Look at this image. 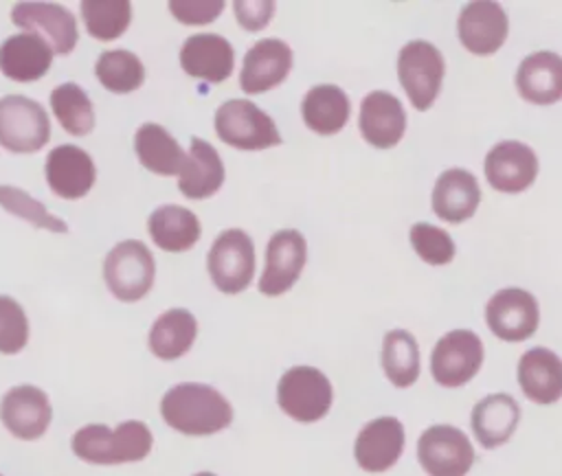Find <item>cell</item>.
<instances>
[{
  "mask_svg": "<svg viewBox=\"0 0 562 476\" xmlns=\"http://www.w3.org/2000/svg\"><path fill=\"white\" fill-rule=\"evenodd\" d=\"M292 68V48L277 37L259 39L248 48L239 72V86L246 94H259L279 86Z\"/></svg>",
  "mask_w": 562,
  "mask_h": 476,
  "instance_id": "obj_19",
  "label": "cell"
},
{
  "mask_svg": "<svg viewBox=\"0 0 562 476\" xmlns=\"http://www.w3.org/2000/svg\"><path fill=\"white\" fill-rule=\"evenodd\" d=\"M215 132L226 145L246 151H257L281 143L274 121L246 99H231L217 107Z\"/></svg>",
  "mask_w": 562,
  "mask_h": 476,
  "instance_id": "obj_5",
  "label": "cell"
},
{
  "mask_svg": "<svg viewBox=\"0 0 562 476\" xmlns=\"http://www.w3.org/2000/svg\"><path fill=\"white\" fill-rule=\"evenodd\" d=\"M147 230L154 243L167 252H184L200 239V222L195 213L178 204L158 206L147 219Z\"/></svg>",
  "mask_w": 562,
  "mask_h": 476,
  "instance_id": "obj_30",
  "label": "cell"
},
{
  "mask_svg": "<svg viewBox=\"0 0 562 476\" xmlns=\"http://www.w3.org/2000/svg\"><path fill=\"white\" fill-rule=\"evenodd\" d=\"M198 320L189 309H167L162 311L149 329V351L160 360L182 358L195 342Z\"/></svg>",
  "mask_w": 562,
  "mask_h": 476,
  "instance_id": "obj_29",
  "label": "cell"
},
{
  "mask_svg": "<svg viewBox=\"0 0 562 476\" xmlns=\"http://www.w3.org/2000/svg\"><path fill=\"white\" fill-rule=\"evenodd\" d=\"M224 9L222 0H171L169 11L184 24H209Z\"/></svg>",
  "mask_w": 562,
  "mask_h": 476,
  "instance_id": "obj_39",
  "label": "cell"
},
{
  "mask_svg": "<svg viewBox=\"0 0 562 476\" xmlns=\"http://www.w3.org/2000/svg\"><path fill=\"white\" fill-rule=\"evenodd\" d=\"M485 322L496 338L505 342H522L538 329V301L522 287H503L490 296L485 305Z\"/></svg>",
  "mask_w": 562,
  "mask_h": 476,
  "instance_id": "obj_11",
  "label": "cell"
},
{
  "mask_svg": "<svg viewBox=\"0 0 562 476\" xmlns=\"http://www.w3.org/2000/svg\"><path fill=\"white\" fill-rule=\"evenodd\" d=\"M53 61L50 46L31 33H18L0 44V70L4 77L31 83L42 79Z\"/></svg>",
  "mask_w": 562,
  "mask_h": 476,
  "instance_id": "obj_26",
  "label": "cell"
},
{
  "mask_svg": "<svg viewBox=\"0 0 562 476\" xmlns=\"http://www.w3.org/2000/svg\"><path fill=\"white\" fill-rule=\"evenodd\" d=\"M358 127L369 145L378 149L395 147L406 132V112L402 101L386 90L369 92L360 103Z\"/></svg>",
  "mask_w": 562,
  "mask_h": 476,
  "instance_id": "obj_18",
  "label": "cell"
},
{
  "mask_svg": "<svg viewBox=\"0 0 562 476\" xmlns=\"http://www.w3.org/2000/svg\"><path fill=\"white\" fill-rule=\"evenodd\" d=\"M509 22L498 2L474 0L468 2L457 20V35L463 48L472 55H494L507 39Z\"/></svg>",
  "mask_w": 562,
  "mask_h": 476,
  "instance_id": "obj_14",
  "label": "cell"
},
{
  "mask_svg": "<svg viewBox=\"0 0 562 476\" xmlns=\"http://www.w3.org/2000/svg\"><path fill=\"white\" fill-rule=\"evenodd\" d=\"M0 206L4 211L26 219L29 224H33L37 228H46V230H53V233H66L68 230L64 219L50 215L42 202H37L35 197H31L29 193H24L18 186L0 184Z\"/></svg>",
  "mask_w": 562,
  "mask_h": 476,
  "instance_id": "obj_36",
  "label": "cell"
},
{
  "mask_svg": "<svg viewBox=\"0 0 562 476\" xmlns=\"http://www.w3.org/2000/svg\"><path fill=\"white\" fill-rule=\"evenodd\" d=\"M151 445L154 434L138 419L123 421L116 428L105 423H88L79 428L70 439L75 456L92 465L136 463L149 456Z\"/></svg>",
  "mask_w": 562,
  "mask_h": 476,
  "instance_id": "obj_2",
  "label": "cell"
},
{
  "mask_svg": "<svg viewBox=\"0 0 562 476\" xmlns=\"http://www.w3.org/2000/svg\"><path fill=\"white\" fill-rule=\"evenodd\" d=\"M134 149L140 165L158 175L180 173L187 154L178 140L158 123H143L134 134Z\"/></svg>",
  "mask_w": 562,
  "mask_h": 476,
  "instance_id": "obj_31",
  "label": "cell"
},
{
  "mask_svg": "<svg viewBox=\"0 0 562 476\" xmlns=\"http://www.w3.org/2000/svg\"><path fill=\"white\" fill-rule=\"evenodd\" d=\"M518 94L536 105H551L562 99V57L551 50L527 55L516 70Z\"/></svg>",
  "mask_w": 562,
  "mask_h": 476,
  "instance_id": "obj_25",
  "label": "cell"
},
{
  "mask_svg": "<svg viewBox=\"0 0 562 476\" xmlns=\"http://www.w3.org/2000/svg\"><path fill=\"white\" fill-rule=\"evenodd\" d=\"M411 246L417 252V257L430 265H446L452 261L457 248L452 237L428 222H417L411 226Z\"/></svg>",
  "mask_w": 562,
  "mask_h": 476,
  "instance_id": "obj_37",
  "label": "cell"
},
{
  "mask_svg": "<svg viewBox=\"0 0 562 476\" xmlns=\"http://www.w3.org/2000/svg\"><path fill=\"white\" fill-rule=\"evenodd\" d=\"M29 342V320L22 309V305L0 294V353L2 355H15L20 353Z\"/></svg>",
  "mask_w": 562,
  "mask_h": 476,
  "instance_id": "obj_38",
  "label": "cell"
},
{
  "mask_svg": "<svg viewBox=\"0 0 562 476\" xmlns=\"http://www.w3.org/2000/svg\"><path fill=\"white\" fill-rule=\"evenodd\" d=\"M417 461L428 476H465L474 463V447L463 430L435 423L417 439Z\"/></svg>",
  "mask_w": 562,
  "mask_h": 476,
  "instance_id": "obj_9",
  "label": "cell"
},
{
  "mask_svg": "<svg viewBox=\"0 0 562 476\" xmlns=\"http://www.w3.org/2000/svg\"><path fill=\"white\" fill-rule=\"evenodd\" d=\"M0 476H2V474H0Z\"/></svg>",
  "mask_w": 562,
  "mask_h": 476,
  "instance_id": "obj_42",
  "label": "cell"
},
{
  "mask_svg": "<svg viewBox=\"0 0 562 476\" xmlns=\"http://www.w3.org/2000/svg\"><path fill=\"white\" fill-rule=\"evenodd\" d=\"M50 138V121L44 107L22 94L0 99V145L13 154H33Z\"/></svg>",
  "mask_w": 562,
  "mask_h": 476,
  "instance_id": "obj_7",
  "label": "cell"
},
{
  "mask_svg": "<svg viewBox=\"0 0 562 476\" xmlns=\"http://www.w3.org/2000/svg\"><path fill=\"white\" fill-rule=\"evenodd\" d=\"M44 175L55 195L64 200H79L92 189L97 169L88 151L75 145H59L48 154Z\"/></svg>",
  "mask_w": 562,
  "mask_h": 476,
  "instance_id": "obj_20",
  "label": "cell"
},
{
  "mask_svg": "<svg viewBox=\"0 0 562 476\" xmlns=\"http://www.w3.org/2000/svg\"><path fill=\"white\" fill-rule=\"evenodd\" d=\"M485 178L501 193H520L529 189L538 175L536 151L518 140L496 143L483 162Z\"/></svg>",
  "mask_w": 562,
  "mask_h": 476,
  "instance_id": "obj_17",
  "label": "cell"
},
{
  "mask_svg": "<svg viewBox=\"0 0 562 476\" xmlns=\"http://www.w3.org/2000/svg\"><path fill=\"white\" fill-rule=\"evenodd\" d=\"M518 386L522 395L540 406L562 397V360L547 347H531L518 360Z\"/></svg>",
  "mask_w": 562,
  "mask_h": 476,
  "instance_id": "obj_22",
  "label": "cell"
},
{
  "mask_svg": "<svg viewBox=\"0 0 562 476\" xmlns=\"http://www.w3.org/2000/svg\"><path fill=\"white\" fill-rule=\"evenodd\" d=\"M441 50L426 39H411L397 55V79L415 110H430L443 81Z\"/></svg>",
  "mask_w": 562,
  "mask_h": 476,
  "instance_id": "obj_4",
  "label": "cell"
},
{
  "mask_svg": "<svg viewBox=\"0 0 562 476\" xmlns=\"http://www.w3.org/2000/svg\"><path fill=\"white\" fill-rule=\"evenodd\" d=\"M520 421V406L507 393L485 395L470 415V426L476 441L485 450H494L512 439Z\"/></svg>",
  "mask_w": 562,
  "mask_h": 476,
  "instance_id": "obj_24",
  "label": "cell"
},
{
  "mask_svg": "<svg viewBox=\"0 0 562 476\" xmlns=\"http://www.w3.org/2000/svg\"><path fill=\"white\" fill-rule=\"evenodd\" d=\"M160 417L180 434L209 437L231 426L233 406L209 384L182 382L162 395Z\"/></svg>",
  "mask_w": 562,
  "mask_h": 476,
  "instance_id": "obj_1",
  "label": "cell"
},
{
  "mask_svg": "<svg viewBox=\"0 0 562 476\" xmlns=\"http://www.w3.org/2000/svg\"><path fill=\"white\" fill-rule=\"evenodd\" d=\"M406 434L397 417H375L360 428L353 441V458L360 469L382 474L400 461Z\"/></svg>",
  "mask_w": 562,
  "mask_h": 476,
  "instance_id": "obj_15",
  "label": "cell"
},
{
  "mask_svg": "<svg viewBox=\"0 0 562 476\" xmlns=\"http://www.w3.org/2000/svg\"><path fill=\"white\" fill-rule=\"evenodd\" d=\"M382 371L397 388H408L417 382L422 358L417 340L406 329H391L382 338Z\"/></svg>",
  "mask_w": 562,
  "mask_h": 476,
  "instance_id": "obj_32",
  "label": "cell"
},
{
  "mask_svg": "<svg viewBox=\"0 0 562 476\" xmlns=\"http://www.w3.org/2000/svg\"><path fill=\"white\" fill-rule=\"evenodd\" d=\"M15 26L44 39L53 55H68L77 44L75 15L55 2H18L11 11Z\"/></svg>",
  "mask_w": 562,
  "mask_h": 476,
  "instance_id": "obj_12",
  "label": "cell"
},
{
  "mask_svg": "<svg viewBox=\"0 0 562 476\" xmlns=\"http://www.w3.org/2000/svg\"><path fill=\"white\" fill-rule=\"evenodd\" d=\"M81 18L88 33L101 42L116 39L132 22V4L127 0H83Z\"/></svg>",
  "mask_w": 562,
  "mask_h": 476,
  "instance_id": "obj_35",
  "label": "cell"
},
{
  "mask_svg": "<svg viewBox=\"0 0 562 476\" xmlns=\"http://www.w3.org/2000/svg\"><path fill=\"white\" fill-rule=\"evenodd\" d=\"M301 114L312 132L331 136L347 125L351 103L342 88L334 83H318L305 92L301 101Z\"/></svg>",
  "mask_w": 562,
  "mask_h": 476,
  "instance_id": "obj_28",
  "label": "cell"
},
{
  "mask_svg": "<svg viewBox=\"0 0 562 476\" xmlns=\"http://www.w3.org/2000/svg\"><path fill=\"white\" fill-rule=\"evenodd\" d=\"M154 257L143 241L125 239L116 243L103 263L108 290L125 303L140 301L154 285Z\"/></svg>",
  "mask_w": 562,
  "mask_h": 476,
  "instance_id": "obj_6",
  "label": "cell"
},
{
  "mask_svg": "<svg viewBox=\"0 0 562 476\" xmlns=\"http://www.w3.org/2000/svg\"><path fill=\"white\" fill-rule=\"evenodd\" d=\"M307 259V243L303 235L294 228L279 230L270 237L266 248V268L259 279V292L266 296H279L288 292Z\"/></svg>",
  "mask_w": 562,
  "mask_h": 476,
  "instance_id": "obj_16",
  "label": "cell"
},
{
  "mask_svg": "<svg viewBox=\"0 0 562 476\" xmlns=\"http://www.w3.org/2000/svg\"><path fill=\"white\" fill-rule=\"evenodd\" d=\"M224 184V162L215 147L202 138H193L187 160L178 173V189L189 200H204Z\"/></svg>",
  "mask_w": 562,
  "mask_h": 476,
  "instance_id": "obj_27",
  "label": "cell"
},
{
  "mask_svg": "<svg viewBox=\"0 0 562 476\" xmlns=\"http://www.w3.org/2000/svg\"><path fill=\"white\" fill-rule=\"evenodd\" d=\"M206 263L222 294L244 292L255 276V246L244 230L228 228L215 237Z\"/></svg>",
  "mask_w": 562,
  "mask_h": 476,
  "instance_id": "obj_10",
  "label": "cell"
},
{
  "mask_svg": "<svg viewBox=\"0 0 562 476\" xmlns=\"http://www.w3.org/2000/svg\"><path fill=\"white\" fill-rule=\"evenodd\" d=\"M272 13H274V2H246V0L235 2V15L239 24L248 31H259L261 26H266Z\"/></svg>",
  "mask_w": 562,
  "mask_h": 476,
  "instance_id": "obj_40",
  "label": "cell"
},
{
  "mask_svg": "<svg viewBox=\"0 0 562 476\" xmlns=\"http://www.w3.org/2000/svg\"><path fill=\"white\" fill-rule=\"evenodd\" d=\"M481 202V189L476 178L461 167L439 173L432 186V211L439 219L461 224L470 219Z\"/></svg>",
  "mask_w": 562,
  "mask_h": 476,
  "instance_id": "obj_23",
  "label": "cell"
},
{
  "mask_svg": "<svg viewBox=\"0 0 562 476\" xmlns=\"http://www.w3.org/2000/svg\"><path fill=\"white\" fill-rule=\"evenodd\" d=\"M94 75L105 90L125 94L140 88L145 79V68L134 53L116 48L99 55L94 64Z\"/></svg>",
  "mask_w": 562,
  "mask_h": 476,
  "instance_id": "obj_34",
  "label": "cell"
},
{
  "mask_svg": "<svg viewBox=\"0 0 562 476\" xmlns=\"http://www.w3.org/2000/svg\"><path fill=\"white\" fill-rule=\"evenodd\" d=\"M180 66L191 77L209 83H222L233 72L235 53L226 37L215 33H198L184 39L180 48Z\"/></svg>",
  "mask_w": 562,
  "mask_h": 476,
  "instance_id": "obj_21",
  "label": "cell"
},
{
  "mask_svg": "<svg viewBox=\"0 0 562 476\" xmlns=\"http://www.w3.org/2000/svg\"><path fill=\"white\" fill-rule=\"evenodd\" d=\"M334 401L329 377L316 366L299 364L288 369L277 384L279 408L299 423H314L323 419Z\"/></svg>",
  "mask_w": 562,
  "mask_h": 476,
  "instance_id": "obj_3",
  "label": "cell"
},
{
  "mask_svg": "<svg viewBox=\"0 0 562 476\" xmlns=\"http://www.w3.org/2000/svg\"><path fill=\"white\" fill-rule=\"evenodd\" d=\"M483 342L470 329H452L443 333L430 353L432 379L443 388L468 384L483 364Z\"/></svg>",
  "mask_w": 562,
  "mask_h": 476,
  "instance_id": "obj_8",
  "label": "cell"
},
{
  "mask_svg": "<svg viewBox=\"0 0 562 476\" xmlns=\"http://www.w3.org/2000/svg\"><path fill=\"white\" fill-rule=\"evenodd\" d=\"M193 476H217V474H213V472H198V474H193Z\"/></svg>",
  "mask_w": 562,
  "mask_h": 476,
  "instance_id": "obj_41",
  "label": "cell"
},
{
  "mask_svg": "<svg viewBox=\"0 0 562 476\" xmlns=\"http://www.w3.org/2000/svg\"><path fill=\"white\" fill-rule=\"evenodd\" d=\"M2 426L22 441L40 439L53 419L48 395L33 384H18L0 399Z\"/></svg>",
  "mask_w": 562,
  "mask_h": 476,
  "instance_id": "obj_13",
  "label": "cell"
},
{
  "mask_svg": "<svg viewBox=\"0 0 562 476\" xmlns=\"http://www.w3.org/2000/svg\"><path fill=\"white\" fill-rule=\"evenodd\" d=\"M50 107L59 125L72 136H86L94 127V110L83 88L72 81L57 86L50 92Z\"/></svg>",
  "mask_w": 562,
  "mask_h": 476,
  "instance_id": "obj_33",
  "label": "cell"
}]
</instances>
